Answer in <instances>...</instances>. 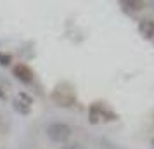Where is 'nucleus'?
Masks as SVG:
<instances>
[{
	"label": "nucleus",
	"instance_id": "f257e3e1",
	"mask_svg": "<svg viewBox=\"0 0 154 149\" xmlns=\"http://www.w3.org/2000/svg\"><path fill=\"white\" fill-rule=\"evenodd\" d=\"M71 134H73L71 127L63 121H54L47 127V135L52 142H68Z\"/></svg>",
	"mask_w": 154,
	"mask_h": 149
},
{
	"label": "nucleus",
	"instance_id": "f03ea898",
	"mask_svg": "<svg viewBox=\"0 0 154 149\" xmlns=\"http://www.w3.org/2000/svg\"><path fill=\"white\" fill-rule=\"evenodd\" d=\"M52 101L61 107H69V106L75 104L76 97H75V94L71 92L69 88L57 87V88H54V92H52Z\"/></svg>",
	"mask_w": 154,
	"mask_h": 149
},
{
	"label": "nucleus",
	"instance_id": "7ed1b4c3",
	"mask_svg": "<svg viewBox=\"0 0 154 149\" xmlns=\"http://www.w3.org/2000/svg\"><path fill=\"white\" fill-rule=\"evenodd\" d=\"M31 97H29L28 94H24L21 92L17 97L14 99V102H12V106H14L16 111H19L21 114H28L29 113V109H31Z\"/></svg>",
	"mask_w": 154,
	"mask_h": 149
},
{
	"label": "nucleus",
	"instance_id": "20e7f679",
	"mask_svg": "<svg viewBox=\"0 0 154 149\" xmlns=\"http://www.w3.org/2000/svg\"><path fill=\"white\" fill-rule=\"evenodd\" d=\"M14 75L21 80V82H24V83H31V82H33V71L29 70L26 64H16Z\"/></svg>",
	"mask_w": 154,
	"mask_h": 149
},
{
	"label": "nucleus",
	"instance_id": "39448f33",
	"mask_svg": "<svg viewBox=\"0 0 154 149\" xmlns=\"http://www.w3.org/2000/svg\"><path fill=\"white\" fill-rule=\"evenodd\" d=\"M139 29H140V33L146 36V38H152V33H154V23L152 21H142L139 24Z\"/></svg>",
	"mask_w": 154,
	"mask_h": 149
},
{
	"label": "nucleus",
	"instance_id": "423d86ee",
	"mask_svg": "<svg viewBox=\"0 0 154 149\" xmlns=\"http://www.w3.org/2000/svg\"><path fill=\"white\" fill-rule=\"evenodd\" d=\"M123 5L128 7L130 11H142L146 7V2H140V0H130V2H123Z\"/></svg>",
	"mask_w": 154,
	"mask_h": 149
},
{
	"label": "nucleus",
	"instance_id": "0eeeda50",
	"mask_svg": "<svg viewBox=\"0 0 154 149\" xmlns=\"http://www.w3.org/2000/svg\"><path fill=\"white\" fill-rule=\"evenodd\" d=\"M0 63L4 64V66H7V64L11 63V56H9V54H2V52H0Z\"/></svg>",
	"mask_w": 154,
	"mask_h": 149
},
{
	"label": "nucleus",
	"instance_id": "6e6552de",
	"mask_svg": "<svg viewBox=\"0 0 154 149\" xmlns=\"http://www.w3.org/2000/svg\"><path fill=\"white\" fill-rule=\"evenodd\" d=\"M61 149H85L82 144H78V142H75V144H66V146H63Z\"/></svg>",
	"mask_w": 154,
	"mask_h": 149
},
{
	"label": "nucleus",
	"instance_id": "1a4fd4ad",
	"mask_svg": "<svg viewBox=\"0 0 154 149\" xmlns=\"http://www.w3.org/2000/svg\"><path fill=\"white\" fill-rule=\"evenodd\" d=\"M152 38H154V33H152Z\"/></svg>",
	"mask_w": 154,
	"mask_h": 149
}]
</instances>
